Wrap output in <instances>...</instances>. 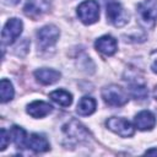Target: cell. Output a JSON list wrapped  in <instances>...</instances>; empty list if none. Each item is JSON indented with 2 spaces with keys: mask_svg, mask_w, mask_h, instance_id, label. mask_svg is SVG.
I'll list each match as a JSON object with an SVG mask.
<instances>
[{
  "mask_svg": "<svg viewBox=\"0 0 157 157\" xmlns=\"http://www.w3.org/2000/svg\"><path fill=\"white\" fill-rule=\"evenodd\" d=\"M102 98L107 104H109L112 107L124 105L129 101L128 93L120 86H117V85L105 86L102 90Z\"/></svg>",
  "mask_w": 157,
  "mask_h": 157,
  "instance_id": "6da1fadb",
  "label": "cell"
},
{
  "mask_svg": "<svg viewBox=\"0 0 157 157\" xmlns=\"http://www.w3.org/2000/svg\"><path fill=\"white\" fill-rule=\"evenodd\" d=\"M77 16L85 25H92L99 18V5L96 0H86L77 7Z\"/></svg>",
  "mask_w": 157,
  "mask_h": 157,
  "instance_id": "7a4b0ae2",
  "label": "cell"
},
{
  "mask_svg": "<svg viewBox=\"0 0 157 157\" xmlns=\"http://www.w3.org/2000/svg\"><path fill=\"white\" fill-rule=\"evenodd\" d=\"M157 16V5L155 0H146L137 5V17L145 27H153Z\"/></svg>",
  "mask_w": 157,
  "mask_h": 157,
  "instance_id": "3957f363",
  "label": "cell"
},
{
  "mask_svg": "<svg viewBox=\"0 0 157 157\" xmlns=\"http://www.w3.org/2000/svg\"><path fill=\"white\" fill-rule=\"evenodd\" d=\"M63 132L65 134L66 139L74 144L86 141L88 139V135H90L88 131L86 130V128L75 119L70 120L69 123H66L63 126Z\"/></svg>",
  "mask_w": 157,
  "mask_h": 157,
  "instance_id": "277c9868",
  "label": "cell"
},
{
  "mask_svg": "<svg viewBox=\"0 0 157 157\" xmlns=\"http://www.w3.org/2000/svg\"><path fill=\"white\" fill-rule=\"evenodd\" d=\"M107 18L109 23L115 27H123L129 21V15L125 9L117 1H110L107 4Z\"/></svg>",
  "mask_w": 157,
  "mask_h": 157,
  "instance_id": "5b68a950",
  "label": "cell"
},
{
  "mask_svg": "<svg viewBox=\"0 0 157 157\" xmlns=\"http://www.w3.org/2000/svg\"><path fill=\"white\" fill-rule=\"evenodd\" d=\"M22 28H23V23L21 20L16 18V17H12L10 18L4 28H2V32H1V40H2V44L4 45H10L12 44L18 37L20 34L22 33Z\"/></svg>",
  "mask_w": 157,
  "mask_h": 157,
  "instance_id": "8992f818",
  "label": "cell"
},
{
  "mask_svg": "<svg viewBox=\"0 0 157 157\" xmlns=\"http://www.w3.org/2000/svg\"><path fill=\"white\" fill-rule=\"evenodd\" d=\"M105 125L109 130H112L113 132H115L121 137H130L135 132V129L131 125V123L124 118L112 117L105 121Z\"/></svg>",
  "mask_w": 157,
  "mask_h": 157,
  "instance_id": "52a82bcc",
  "label": "cell"
},
{
  "mask_svg": "<svg viewBox=\"0 0 157 157\" xmlns=\"http://www.w3.org/2000/svg\"><path fill=\"white\" fill-rule=\"evenodd\" d=\"M60 32L58 29V27L53 26V25H48L42 27L38 32H37V39H38V44L44 48L48 49L50 47H53L56 40L59 39Z\"/></svg>",
  "mask_w": 157,
  "mask_h": 157,
  "instance_id": "ba28073f",
  "label": "cell"
},
{
  "mask_svg": "<svg viewBox=\"0 0 157 157\" xmlns=\"http://www.w3.org/2000/svg\"><path fill=\"white\" fill-rule=\"evenodd\" d=\"M50 9V2L48 0H27L23 6V12L31 18H38L47 13Z\"/></svg>",
  "mask_w": 157,
  "mask_h": 157,
  "instance_id": "9c48e42d",
  "label": "cell"
},
{
  "mask_svg": "<svg viewBox=\"0 0 157 157\" xmlns=\"http://www.w3.org/2000/svg\"><path fill=\"white\" fill-rule=\"evenodd\" d=\"M94 47H96V49H97L99 53H102L103 55L110 56V55H113V54L117 52V49H118V43H117L115 38H113L112 36L105 34V36L99 37V38L96 40Z\"/></svg>",
  "mask_w": 157,
  "mask_h": 157,
  "instance_id": "30bf717a",
  "label": "cell"
},
{
  "mask_svg": "<svg viewBox=\"0 0 157 157\" xmlns=\"http://www.w3.org/2000/svg\"><path fill=\"white\" fill-rule=\"evenodd\" d=\"M134 123H135V126L141 131L152 130L156 125V118L150 110H142L135 115Z\"/></svg>",
  "mask_w": 157,
  "mask_h": 157,
  "instance_id": "8fae6325",
  "label": "cell"
},
{
  "mask_svg": "<svg viewBox=\"0 0 157 157\" xmlns=\"http://www.w3.org/2000/svg\"><path fill=\"white\" fill-rule=\"evenodd\" d=\"M27 113L33 117V118H43L45 115H48L49 113H52L53 107L43 101H34L32 103H29L27 105Z\"/></svg>",
  "mask_w": 157,
  "mask_h": 157,
  "instance_id": "7c38bea8",
  "label": "cell"
},
{
  "mask_svg": "<svg viewBox=\"0 0 157 157\" xmlns=\"http://www.w3.org/2000/svg\"><path fill=\"white\" fill-rule=\"evenodd\" d=\"M34 76L43 85H53L60 80V72L53 69H38L34 71Z\"/></svg>",
  "mask_w": 157,
  "mask_h": 157,
  "instance_id": "4fadbf2b",
  "label": "cell"
},
{
  "mask_svg": "<svg viewBox=\"0 0 157 157\" xmlns=\"http://www.w3.org/2000/svg\"><path fill=\"white\" fill-rule=\"evenodd\" d=\"M27 147L31 148L32 151L39 153V152H47L50 148V145L44 136H42L39 134H32L31 136H28Z\"/></svg>",
  "mask_w": 157,
  "mask_h": 157,
  "instance_id": "5bb4252c",
  "label": "cell"
},
{
  "mask_svg": "<svg viewBox=\"0 0 157 157\" xmlns=\"http://www.w3.org/2000/svg\"><path fill=\"white\" fill-rule=\"evenodd\" d=\"M96 107H97L96 101H94L92 97L85 96V97H82V98L78 101L76 112H77L80 115L86 117V115H91L92 113H94Z\"/></svg>",
  "mask_w": 157,
  "mask_h": 157,
  "instance_id": "9a60e30c",
  "label": "cell"
},
{
  "mask_svg": "<svg viewBox=\"0 0 157 157\" xmlns=\"http://www.w3.org/2000/svg\"><path fill=\"white\" fill-rule=\"evenodd\" d=\"M11 134V140L13 141V144L16 145V147L18 148H25L27 147V141H28V136L26 134V131L17 125H13L10 130Z\"/></svg>",
  "mask_w": 157,
  "mask_h": 157,
  "instance_id": "2e32d148",
  "label": "cell"
},
{
  "mask_svg": "<svg viewBox=\"0 0 157 157\" xmlns=\"http://www.w3.org/2000/svg\"><path fill=\"white\" fill-rule=\"evenodd\" d=\"M50 99L54 101L55 103H58L59 105L61 107H69L71 103H72V96L71 93H69L67 91L65 90H56V91H53L50 94H49Z\"/></svg>",
  "mask_w": 157,
  "mask_h": 157,
  "instance_id": "e0dca14e",
  "label": "cell"
},
{
  "mask_svg": "<svg viewBox=\"0 0 157 157\" xmlns=\"http://www.w3.org/2000/svg\"><path fill=\"white\" fill-rule=\"evenodd\" d=\"M13 87H12V83L6 80V78H2L1 82H0V96H1V102L2 103H6L12 99L13 97Z\"/></svg>",
  "mask_w": 157,
  "mask_h": 157,
  "instance_id": "ac0fdd59",
  "label": "cell"
},
{
  "mask_svg": "<svg viewBox=\"0 0 157 157\" xmlns=\"http://www.w3.org/2000/svg\"><path fill=\"white\" fill-rule=\"evenodd\" d=\"M129 91H130V94L135 99H145L147 97V88L144 83H140V82L130 83Z\"/></svg>",
  "mask_w": 157,
  "mask_h": 157,
  "instance_id": "d6986e66",
  "label": "cell"
},
{
  "mask_svg": "<svg viewBox=\"0 0 157 157\" xmlns=\"http://www.w3.org/2000/svg\"><path fill=\"white\" fill-rule=\"evenodd\" d=\"M10 140H11V134L10 131H7L6 129H1L0 131V150L4 151L7 145L10 144Z\"/></svg>",
  "mask_w": 157,
  "mask_h": 157,
  "instance_id": "ffe728a7",
  "label": "cell"
},
{
  "mask_svg": "<svg viewBox=\"0 0 157 157\" xmlns=\"http://www.w3.org/2000/svg\"><path fill=\"white\" fill-rule=\"evenodd\" d=\"M151 69H152V71L155 72V74H157V59L152 63V65H151Z\"/></svg>",
  "mask_w": 157,
  "mask_h": 157,
  "instance_id": "44dd1931",
  "label": "cell"
},
{
  "mask_svg": "<svg viewBox=\"0 0 157 157\" xmlns=\"http://www.w3.org/2000/svg\"><path fill=\"white\" fill-rule=\"evenodd\" d=\"M145 153H146V155H157V150H156V148H152V150H147Z\"/></svg>",
  "mask_w": 157,
  "mask_h": 157,
  "instance_id": "7402d4cb",
  "label": "cell"
},
{
  "mask_svg": "<svg viewBox=\"0 0 157 157\" xmlns=\"http://www.w3.org/2000/svg\"><path fill=\"white\" fill-rule=\"evenodd\" d=\"M153 97H155V99L157 101V86H156L155 90H153Z\"/></svg>",
  "mask_w": 157,
  "mask_h": 157,
  "instance_id": "603a6c76",
  "label": "cell"
},
{
  "mask_svg": "<svg viewBox=\"0 0 157 157\" xmlns=\"http://www.w3.org/2000/svg\"><path fill=\"white\" fill-rule=\"evenodd\" d=\"M6 1H7L9 4H17L20 0H6Z\"/></svg>",
  "mask_w": 157,
  "mask_h": 157,
  "instance_id": "cb8c5ba5",
  "label": "cell"
}]
</instances>
